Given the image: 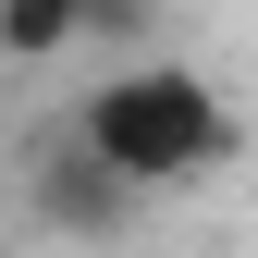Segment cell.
<instances>
[{"label": "cell", "mask_w": 258, "mask_h": 258, "mask_svg": "<svg viewBox=\"0 0 258 258\" xmlns=\"http://www.w3.org/2000/svg\"><path fill=\"white\" fill-rule=\"evenodd\" d=\"M74 148H99L136 197H184V184H209L246 148V123L197 61H111L74 111Z\"/></svg>", "instance_id": "6da1fadb"}, {"label": "cell", "mask_w": 258, "mask_h": 258, "mask_svg": "<svg viewBox=\"0 0 258 258\" xmlns=\"http://www.w3.org/2000/svg\"><path fill=\"white\" fill-rule=\"evenodd\" d=\"M136 209H148V197L111 172L99 148H49V160H37V221H49V234H123Z\"/></svg>", "instance_id": "7a4b0ae2"}, {"label": "cell", "mask_w": 258, "mask_h": 258, "mask_svg": "<svg viewBox=\"0 0 258 258\" xmlns=\"http://www.w3.org/2000/svg\"><path fill=\"white\" fill-rule=\"evenodd\" d=\"M160 0H86V37H148Z\"/></svg>", "instance_id": "277c9868"}, {"label": "cell", "mask_w": 258, "mask_h": 258, "mask_svg": "<svg viewBox=\"0 0 258 258\" xmlns=\"http://www.w3.org/2000/svg\"><path fill=\"white\" fill-rule=\"evenodd\" d=\"M86 49V0H0V61H61Z\"/></svg>", "instance_id": "3957f363"}]
</instances>
